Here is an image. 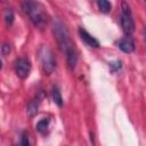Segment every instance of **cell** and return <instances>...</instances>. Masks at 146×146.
Segmentation results:
<instances>
[{"instance_id":"1","label":"cell","mask_w":146,"mask_h":146,"mask_svg":"<svg viewBox=\"0 0 146 146\" xmlns=\"http://www.w3.org/2000/svg\"><path fill=\"white\" fill-rule=\"evenodd\" d=\"M23 11L34 26L43 29L49 22V15L46 8L36 0H24L22 3Z\"/></svg>"},{"instance_id":"2","label":"cell","mask_w":146,"mask_h":146,"mask_svg":"<svg viewBox=\"0 0 146 146\" xmlns=\"http://www.w3.org/2000/svg\"><path fill=\"white\" fill-rule=\"evenodd\" d=\"M52 33L62 52L67 55L68 52L75 50L74 43L70 36V32L64 23H62L60 21H55L52 24Z\"/></svg>"},{"instance_id":"3","label":"cell","mask_w":146,"mask_h":146,"mask_svg":"<svg viewBox=\"0 0 146 146\" xmlns=\"http://www.w3.org/2000/svg\"><path fill=\"white\" fill-rule=\"evenodd\" d=\"M39 57H40L43 73L47 75H50L56 68V58L52 50L46 46H42L39 49Z\"/></svg>"},{"instance_id":"4","label":"cell","mask_w":146,"mask_h":146,"mask_svg":"<svg viewBox=\"0 0 146 146\" xmlns=\"http://www.w3.org/2000/svg\"><path fill=\"white\" fill-rule=\"evenodd\" d=\"M120 22L123 32L125 35H131L135 32V22L132 18L130 6L125 0H122L121 2V15H120Z\"/></svg>"},{"instance_id":"5","label":"cell","mask_w":146,"mask_h":146,"mask_svg":"<svg viewBox=\"0 0 146 146\" xmlns=\"http://www.w3.org/2000/svg\"><path fill=\"white\" fill-rule=\"evenodd\" d=\"M15 73L19 79H26L31 72V62L26 57H19L14 63Z\"/></svg>"},{"instance_id":"6","label":"cell","mask_w":146,"mask_h":146,"mask_svg":"<svg viewBox=\"0 0 146 146\" xmlns=\"http://www.w3.org/2000/svg\"><path fill=\"white\" fill-rule=\"evenodd\" d=\"M117 47H119L123 52H127V54L132 52V51H135V49H136L135 41H133V39H132L130 35H125V36H123L122 39H120V40L117 41Z\"/></svg>"},{"instance_id":"7","label":"cell","mask_w":146,"mask_h":146,"mask_svg":"<svg viewBox=\"0 0 146 146\" xmlns=\"http://www.w3.org/2000/svg\"><path fill=\"white\" fill-rule=\"evenodd\" d=\"M79 35H80V38H81V40L88 46V47H90V48H98L100 44H99V42H98V40L97 39H95L87 30H84L83 27H80L79 29Z\"/></svg>"},{"instance_id":"8","label":"cell","mask_w":146,"mask_h":146,"mask_svg":"<svg viewBox=\"0 0 146 146\" xmlns=\"http://www.w3.org/2000/svg\"><path fill=\"white\" fill-rule=\"evenodd\" d=\"M39 104H40L39 97H36V98H34V99H32V100L29 102V104H27V106H26V113H27L29 116L33 117V116L38 113Z\"/></svg>"},{"instance_id":"9","label":"cell","mask_w":146,"mask_h":146,"mask_svg":"<svg viewBox=\"0 0 146 146\" xmlns=\"http://www.w3.org/2000/svg\"><path fill=\"white\" fill-rule=\"evenodd\" d=\"M35 128H36V130H38L41 135L48 133V129H49V119H47V117L41 119V120L36 123Z\"/></svg>"},{"instance_id":"10","label":"cell","mask_w":146,"mask_h":146,"mask_svg":"<svg viewBox=\"0 0 146 146\" xmlns=\"http://www.w3.org/2000/svg\"><path fill=\"white\" fill-rule=\"evenodd\" d=\"M97 6L99 11H102L103 14H108L112 9V5L108 0H97Z\"/></svg>"},{"instance_id":"11","label":"cell","mask_w":146,"mask_h":146,"mask_svg":"<svg viewBox=\"0 0 146 146\" xmlns=\"http://www.w3.org/2000/svg\"><path fill=\"white\" fill-rule=\"evenodd\" d=\"M51 95H52L54 103H55L57 106L62 107V106H63V97H62V94H60V91H59V89H58L57 87H54V88H52Z\"/></svg>"},{"instance_id":"12","label":"cell","mask_w":146,"mask_h":146,"mask_svg":"<svg viewBox=\"0 0 146 146\" xmlns=\"http://www.w3.org/2000/svg\"><path fill=\"white\" fill-rule=\"evenodd\" d=\"M14 18H15L14 11L10 8H6L5 11H3V19H5L6 25L7 26H11V24L14 23Z\"/></svg>"},{"instance_id":"13","label":"cell","mask_w":146,"mask_h":146,"mask_svg":"<svg viewBox=\"0 0 146 146\" xmlns=\"http://www.w3.org/2000/svg\"><path fill=\"white\" fill-rule=\"evenodd\" d=\"M110 67H111L112 72H116V71H119L122 67V63H121V60L112 62V63H110Z\"/></svg>"},{"instance_id":"14","label":"cell","mask_w":146,"mask_h":146,"mask_svg":"<svg viewBox=\"0 0 146 146\" xmlns=\"http://www.w3.org/2000/svg\"><path fill=\"white\" fill-rule=\"evenodd\" d=\"M10 50H11V48H10V44H9V43H3V44L1 46V54H2V56L9 55Z\"/></svg>"},{"instance_id":"15","label":"cell","mask_w":146,"mask_h":146,"mask_svg":"<svg viewBox=\"0 0 146 146\" xmlns=\"http://www.w3.org/2000/svg\"><path fill=\"white\" fill-rule=\"evenodd\" d=\"M21 144H22L23 146H29V144H30V141H29V133H27L26 131H24V132L22 133Z\"/></svg>"},{"instance_id":"16","label":"cell","mask_w":146,"mask_h":146,"mask_svg":"<svg viewBox=\"0 0 146 146\" xmlns=\"http://www.w3.org/2000/svg\"><path fill=\"white\" fill-rule=\"evenodd\" d=\"M145 40H146V31H145Z\"/></svg>"},{"instance_id":"17","label":"cell","mask_w":146,"mask_h":146,"mask_svg":"<svg viewBox=\"0 0 146 146\" xmlns=\"http://www.w3.org/2000/svg\"><path fill=\"white\" fill-rule=\"evenodd\" d=\"M2 1H6V0H2Z\"/></svg>"},{"instance_id":"18","label":"cell","mask_w":146,"mask_h":146,"mask_svg":"<svg viewBox=\"0 0 146 146\" xmlns=\"http://www.w3.org/2000/svg\"><path fill=\"white\" fill-rule=\"evenodd\" d=\"M145 2H146V0H145Z\"/></svg>"}]
</instances>
